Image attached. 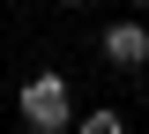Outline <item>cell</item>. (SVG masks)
<instances>
[{
    "label": "cell",
    "instance_id": "6da1fadb",
    "mask_svg": "<svg viewBox=\"0 0 149 134\" xmlns=\"http://www.w3.org/2000/svg\"><path fill=\"white\" fill-rule=\"evenodd\" d=\"M15 112H22V127H30V134H67V127H74V97H67V75H60V67L30 75V82H22V97H15Z\"/></svg>",
    "mask_w": 149,
    "mask_h": 134
},
{
    "label": "cell",
    "instance_id": "7a4b0ae2",
    "mask_svg": "<svg viewBox=\"0 0 149 134\" xmlns=\"http://www.w3.org/2000/svg\"><path fill=\"white\" fill-rule=\"evenodd\" d=\"M97 52H104V67L112 75H142L149 67V22H104V37H97Z\"/></svg>",
    "mask_w": 149,
    "mask_h": 134
},
{
    "label": "cell",
    "instance_id": "3957f363",
    "mask_svg": "<svg viewBox=\"0 0 149 134\" xmlns=\"http://www.w3.org/2000/svg\"><path fill=\"white\" fill-rule=\"evenodd\" d=\"M74 134H119V112L97 104V112H82V127H74Z\"/></svg>",
    "mask_w": 149,
    "mask_h": 134
},
{
    "label": "cell",
    "instance_id": "277c9868",
    "mask_svg": "<svg viewBox=\"0 0 149 134\" xmlns=\"http://www.w3.org/2000/svg\"><path fill=\"white\" fill-rule=\"evenodd\" d=\"M127 8H134V15H149V0H127Z\"/></svg>",
    "mask_w": 149,
    "mask_h": 134
},
{
    "label": "cell",
    "instance_id": "5b68a950",
    "mask_svg": "<svg viewBox=\"0 0 149 134\" xmlns=\"http://www.w3.org/2000/svg\"><path fill=\"white\" fill-rule=\"evenodd\" d=\"M60 8H90V0H60Z\"/></svg>",
    "mask_w": 149,
    "mask_h": 134
}]
</instances>
